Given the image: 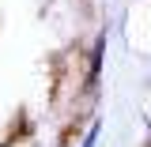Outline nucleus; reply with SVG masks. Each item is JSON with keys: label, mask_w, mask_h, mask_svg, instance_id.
Wrapping results in <instances>:
<instances>
[{"label": "nucleus", "mask_w": 151, "mask_h": 147, "mask_svg": "<svg viewBox=\"0 0 151 147\" xmlns=\"http://www.w3.org/2000/svg\"><path fill=\"white\" fill-rule=\"evenodd\" d=\"M98 132H102V125L94 121L91 128H87V136H83V143H79V147H98Z\"/></svg>", "instance_id": "1"}, {"label": "nucleus", "mask_w": 151, "mask_h": 147, "mask_svg": "<svg viewBox=\"0 0 151 147\" xmlns=\"http://www.w3.org/2000/svg\"><path fill=\"white\" fill-rule=\"evenodd\" d=\"M60 147H68V143H60Z\"/></svg>", "instance_id": "2"}]
</instances>
